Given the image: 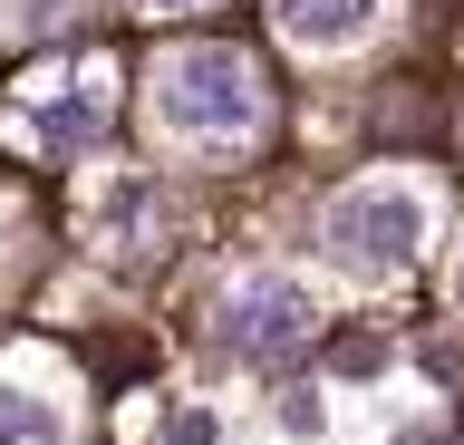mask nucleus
I'll use <instances>...</instances> for the list:
<instances>
[{
    "mask_svg": "<svg viewBox=\"0 0 464 445\" xmlns=\"http://www.w3.org/2000/svg\"><path fill=\"white\" fill-rule=\"evenodd\" d=\"M145 107H155V126H165L174 146H203V155L252 146L261 126H271V88H261V68L242 59V49H223V39L165 49V68H155Z\"/></svg>",
    "mask_w": 464,
    "mask_h": 445,
    "instance_id": "f257e3e1",
    "label": "nucleus"
},
{
    "mask_svg": "<svg viewBox=\"0 0 464 445\" xmlns=\"http://www.w3.org/2000/svg\"><path fill=\"white\" fill-rule=\"evenodd\" d=\"M426 194L397 175H368L348 184V194H329V213H319V252L348 271V281H397L416 252H426Z\"/></svg>",
    "mask_w": 464,
    "mask_h": 445,
    "instance_id": "f03ea898",
    "label": "nucleus"
},
{
    "mask_svg": "<svg viewBox=\"0 0 464 445\" xmlns=\"http://www.w3.org/2000/svg\"><path fill=\"white\" fill-rule=\"evenodd\" d=\"M213 339H223L242 368H290V358L319 339L310 281H290V271H242V281L213 300Z\"/></svg>",
    "mask_w": 464,
    "mask_h": 445,
    "instance_id": "7ed1b4c3",
    "label": "nucleus"
},
{
    "mask_svg": "<svg viewBox=\"0 0 464 445\" xmlns=\"http://www.w3.org/2000/svg\"><path fill=\"white\" fill-rule=\"evenodd\" d=\"M107 126H116V68L107 59H58L20 97V136L39 155H87V146H107Z\"/></svg>",
    "mask_w": 464,
    "mask_h": 445,
    "instance_id": "20e7f679",
    "label": "nucleus"
},
{
    "mask_svg": "<svg viewBox=\"0 0 464 445\" xmlns=\"http://www.w3.org/2000/svg\"><path fill=\"white\" fill-rule=\"evenodd\" d=\"M97 233H107V252H126V262H165L174 233H184V204H174L155 175H126L107 194V213H97Z\"/></svg>",
    "mask_w": 464,
    "mask_h": 445,
    "instance_id": "39448f33",
    "label": "nucleus"
},
{
    "mask_svg": "<svg viewBox=\"0 0 464 445\" xmlns=\"http://www.w3.org/2000/svg\"><path fill=\"white\" fill-rule=\"evenodd\" d=\"M377 10L387 0H271V30L290 49H358L377 30Z\"/></svg>",
    "mask_w": 464,
    "mask_h": 445,
    "instance_id": "423d86ee",
    "label": "nucleus"
},
{
    "mask_svg": "<svg viewBox=\"0 0 464 445\" xmlns=\"http://www.w3.org/2000/svg\"><path fill=\"white\" fill-rule=\"evenodd\" d=\"M0 445H68V407L0 378Z\"/></svg>",
    "mask_w": 464,
    "mask_h": 445,
    "instance_id": "0eeeda50",
    "label": "nucleus"
},
{
    "mask_svg": "<svg viewBox=\"0 0 464 445\" xmlns=\"http://www.w3.org/2000/svg\"><path fill=\"white\" fill-rule=\"evenodd\" d=\"M145 10H203V0H145Z\"/></svg>",
    "mask_w": 464,
    "mask_h": 445,
    "instance_id": "6e6552de",
    "label": "nucleus"
},
{
    "mask_svg": "<svg viewBox=\"0 0 464 445\" xmlns=\"http://www.w3.org/2000/svg\"><path fill=\"white\" fill-rule=\"evenodd\" d=\"M455 300H464V262H455Z\"/></svg>",
    "mask_w": 464,
    "mask_h": 445,
    "instance_id": "1a4fd4ad",
    "label": "nucleus"
}]
</instances>
